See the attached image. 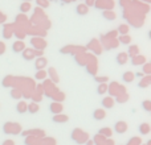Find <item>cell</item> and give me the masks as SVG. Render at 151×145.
<instances>
[{"instance_id": "cell-16", "label": "cell", "mask_w": 151, "mask_h": 145, "mask_svg": "<svg viewBox=\"0 0 151 145\" xmlns=\"http://www.w3.org/2000/svg\"><path fill=\"white\" fill-rule=\"evenodd\" d=\"M45 77H47V71H45V70H39V71H37V74H36L37 79H44Z\"/></svg>"}, {"instance_id": "cell-7", "label": "cell", "mask_w": 151, "mask_h": 145, "mask_svg": "<svg viewBox=\"0 0 151 145\" xmlns=\"http://www.w3.org/2000/svg\"><path fill=\"white\" fill-rule=\"evenodd\" d=\"M45 65H47V60L42 57H39L36 61V69L37 70H41L42 68H45Z\"/></svg>"}, {"instance_id": "cell-22", "label": "cell", "mask_w": 151, "mask_h": 145, "mask_svg": "<svg viewBox=\"0 0 151 145\" xmlns=\"http://www.w3.org/2000/svg\"><path fill=\"white\" fill-rule=\"evenodd\" d=\"M101 133H107V135H111V129H110V128H102L101 129Z\"/></svg>"}, {"instance_id": "cell-13", "label": "cell", "mask_w": 151, "mask_h": 145, "mask_svg": "<svg viewBox=\"0 0 151 145\" xmlns=\"http://www.w3.org/2000/svg\"><path fill=\"white\" fill-rule=\"evenodd\" d=\"M27 111H29L31 114H36V112H39V106H37L36 103L28 104V108H27Z\"/></svg>"}, {"instance_id": "cell-17", "label": "cell", "mask_w": 151, "mask_h": 145, "mask_svg": "<svg viewBox=\"0 0 151 145\" xmlns=\"http://www.w3.org/2000/svg\"><path fill=\"white\" fill-rule=\"evenodd\" d=\"M142 106L145 107V109H146V111H151V102L150 100H145L143 103H142Z\"/></svg>"}, {"instance_id": "cell-12", "label": "cell", "mask_w": 151, "mask_h": 145, "mask_svg": "<svg viewBox=\"0 0 151 145\" xmlns=\"http://www.w3.org/2000/svg\"><path fill=\"white\" fill-rule=\"evenodd\" d=\"M139 132L143 133V135H147V133L150 132V125L146 124V123H145V124H141L139 125Z\"/></svg>"}, {"instance_id": "cell-18", "label": "cell", "mask_w": 151, "mask_h": 145, "mask_svg": "<svg viewBox=\"0 0 151 145\" xmlns=\"http://www.w3.org/2000/svg\"><path fill=\"white\" fill-rule=\"evenodd\" d=\"M106 90H107V86L105 85V83H102L101 86H99V90H98V94H104V92H106Z\"/></svg>"}, {"instance_id": "cell-26", "label": "cell", "mask_w": 151, "mask_h": 145, "mask_svg": "<svg viewBox=\"0 0 151 145\" xmlns=\"http://www.w3.org/2000/svg\"><path fill=\"white\" fill-rule=\"evenodd\" d=\"M4 145H12V141H11V140H7V143H5Z\"/></svg>"}, {"instance_id": "cell-2", "label": "cell", "mask_w": 151, "mask_h": 145, "mask_svg": "<svg viewBox=\"0 0 151 145\" xmlns=\"http://www.w3.org/2000/svg\"><path fill=\"white\" fill-rule=\"evenodd\" d=\"M126 129H127V124H126L125 122H119L115 124V131H117L118 133H125Z\"/></svg>"}, {"instance_id": "cell-25", "label": "cell", "mask_w": 151, "mask_h": 145, "mask_svg": "<svg viewBox=\"0 0 151 145\" xmlns=\"http://www.w3.org/2000/svg\"><path fill=\"white\" fill-rule=\"evenodd\" d=\"M86 3H88V7H89V5H93L94 4V0H88Z\"/></svg>"}, {"instance_id": "cell-1", "label": "cell", "mask_w": 151, "mask_h": 145, "mask_svg": "<svg viewBox=\"0 0 151 145\" xmlns=\"http://www.w3.org/2000/svg\"><path fill=\"white\" fill-rule=\"evenodd\" d=\"M105 116H106V112H105L104 109H96V111L93 112V117L96 120H104Z\"/></svg>"}, {"instance_id": "cell-4", "label": "cell", "mask_w": 151, "mask_h": 145, "mask_svg": "<svg viewBox=\"0 0 151 145\" xmlns=\"http://www.w3.org/2000/svg\"><path fill=\"white\" fill-rule=\"evenodd\" d=\"M69 117L66 116V115H61V114H56L55 116H53V122L55 123H66Z\"/></svg>"}, {"instance_id": "cell-8", "label": "cell", "mask_w": 151, "mask_h": 145, "mask_svg": "<svg viewBox=\"0 0 151 145\" xmlns=\"http://www.w3.org/2000/svg\"><path fill=\"white\" fill-rule=\"evenodd\" d=\"M77 13L78 15H81V16H83V15H86L88 13V5L86 4H80V5H77Z\"/></svg>"}, {"instance_id": "cell-3", "label": "cell", "mask_w": 151, "mask_h": 145, "mask_svg": "<svg viewBox=\"0 0 151 145\" xmlns=\"http://www.w3.org/2000/svg\"><path fill=\"white\" fill-rule=\"evenodd\" d=\"M49 109H50V112H53V114H61V111H63V106L61 104H58V103H52L49 106Z\"/></svg>"}, {"instance_id": "cell-6", "label": "cell", "mask_w": 151, "mask_h": 145, "mask_svg": "<svg viewBox=\"0 0 151 145\" xmlns=\"http://www.w3.org/2000/svg\"><path fill=\"white\" fill-rule=\"evenodd\" d=\"M134 77H135V74H134V72L126 71L125 74L122 75V79H123V82H133V80H134Z\"/></svg>"}, {"instance_id": "cell-10", "label": "cell", "mask_w": 151, "mask_h": 145, "mask_svg": "<svg viewBox=\"0 0 151 145\" xmlns=\"http://www.w3.org/2000/svg\"><path fill=\"white\" fill-rule=\"evenodd\" d=\"M102 106L106 107V108H111V107L114 106V100H113L111 98H105L104 100H102Z\"/></svg>"}, {"instance_id": "cell-5", "label": "cell", "mask_w": 151, "mask_h": 145, "mask_svg": "<svg viewBox=\"0 0 151 145\" xmlns=\"http://www.w3.org/2000/svg\"><path fill=\"white\" fill-rule=\"evenodd\" d=\"M27 108H28V104H27L24 100L19 102L17 106H16V109H17L19 114H24V112H27Z\"/></svg>"}, {"instance_id": "cell-20", "label": "cell", "mask_w": 151, "mask_h": 145, "mask_svg": "<svg viewBox=\"0 0 151 145\" xmlns=\"http://www.w3.org/2000/svg\"><path fill=\"white\" fill-rule=\"evenodd\" d=\"M118 31H119L121 33L126 34V32H127V25H125V24H123V25H121V26H119V29H118Z\"/></svg>"}, {"instance_id": "cell-14", "label": "cell", "mask_w": 151, "mask_h": 145, "mask_svg": "<svg viewBox=\"0 0 151 145\" xmlns=\"http://www.w3.org/2000/svg\"><path fill=\"white\" fill-rule=\"evenodd\" d=\"M119 41L122 42V44H130L131 38H130V36H126V34H123V36H119Z\"/></svg>"}, {"instance_id": "cell-23", "label": "cell", "mask_w": 151, "mask_h": 145, "mask_svg": "<svg viewBox=\"0 0 151 145\" xmlns=\"http://www.w3.org/2000/svg\"><path fill=\"white\" fill-rule=\"evenodd\" d=\"M96 80H97V82H106V80H107V77H97Z\"/></svg>"}, {"instance_id": "cell-24", "label": "cell", "mask_w": 151, "mask_h": 145, "mask_svg": "<svg viewBox=\"0 0 151 145\" xmlns=\"http://www.w3.org/2000/svg\"><path fill=\"white\" fill-rule=\"evenodd\" d=\"M4 52H5V45L3 42H0V54H3Z\"/></svg>"}, {"instance_id": "cell-21", "label": "cell", "mask_w": 151, "mask_h": 145, "mask_svg": "<svg viewBox=\"0 0 151 145\" xmlns=\"http://www.w3.org/2000/svg\"><path fill=\"white\" fill-rule=\"evenodd\" d=\"M32 44H36V45H39L40 44V41H39V40H35V38H32ZM45 45H47V44H41V46H40V49H44V46H45Z\"/></svg>"}, {"instance_id": "cell-11", "label": "cell", "mask_w": 151, "mask_h": 145, "mask_svg": "<svg viewBox=\"0 0 151 145\" xmlns=\"http://www.w3.org/2000/svg\"><path fill=\"white\" fill-rule=\"evenodd\" d=\"M24 46L25 45L23 44V42H20V41H17V42H15L13 44V46H12V49H13V52H21V50H24Z\"/></svg>"}, {"instance_id": "cell-15", "label": "cell", "mask_w": 151, "mask_h": 145, "mask_svg": "<svg viewBox=\"0 0 151 145\" xmlns=\"http://www.w3.org/2000/svg\"><path fill=\"white\" fill-rule=\"evenodd\" d=\"M36 3L40 5V7H42V8H48V7H49L48 0H36Z\"/></svg>"}, {"instance_id": "cell-9", "label": "cell", "mask_w": 151, "mask_h": 145, "mask_svg": "<svg viewBox=\"0 0 151 145\" xmlns=\"http://www.w3.org/2000/svg\"><path fill=\"white\" fill-rule=\"evenodd\" d=\"M126 61H127V54H126V53H119V54L117 55V62L119 63V65H125Z\"/></svg>"}, {"instance_id": "cell-19", "label": "cell", "mask_w": 151, "mask_h": 145, "mask_svg": "<svg viewBox=\"0 0 151 145\" xmlns=\"http://www.w3.org/2000/svg\"><path fill=\"white\" fill-rule=\"evenodd\" d=\"M28 9H29V3H24V4L20 7V11H21V12H27Z\"/></svg>"}]
</instances>
